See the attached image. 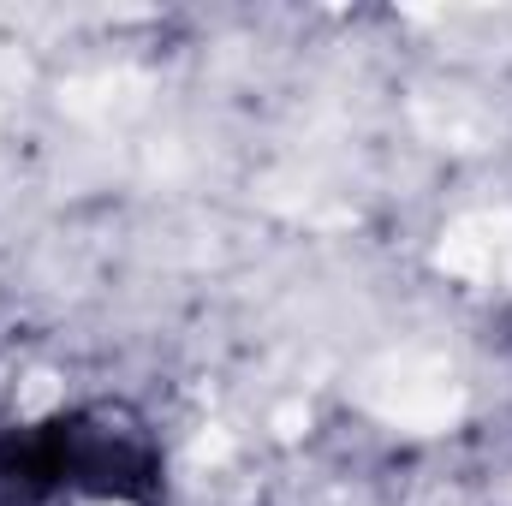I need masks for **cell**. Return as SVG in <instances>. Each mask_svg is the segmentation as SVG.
Wrapping results in <instances>:
<instances>
[{"label":"cell","instance_id":"6da1fadb","mask_svg":"<svg viewBox=\"0 0 512 506\" xmlns=\"http://www.w3.org/2000/svg\"><path fill=\"white\" fill-rule=\"evenodd\" d=\"M161 465L120 405H78L0 435V506H155Z\"/></svg>","mask_w":512,"mask_h":506}]
</instances>
